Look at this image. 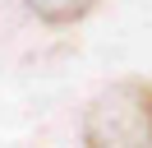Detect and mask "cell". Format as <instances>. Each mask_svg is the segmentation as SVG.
Wrapping results in <instances>:
<instances>
[{"label":"cell","mask_w":152,"mask_h":148,"mask_svg":"<svg viewBox=\"0 0 152 148\" xmlns=\"http://www.w3.org/2000/svg\"><path fill=\"white\" fill-rule=\"evenodd\" d=\"M88 148H152V83L120 79L102 88L83 111Z\"/></svg>","instance_id":"obj_1"},{"label":"cell","mask_w":152,"mask_h":148,"mask_svg":"<svg viewBox=\"0 0 152 148\" xmlns=\"http://www.w3.org/2000/svg\"><path fill=\"white\" fill-rule=\"evenodd\" d=\"M97 5H102V0H23V9H28V14L42 18V23H51V28L78 23V18H88Z\"/></svg>","instance_id":"obj_2"}]
</instances>
